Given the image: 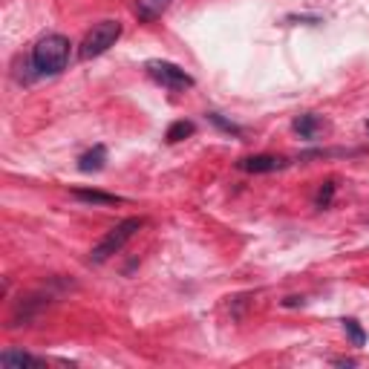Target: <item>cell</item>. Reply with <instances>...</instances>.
Returning <instances> with one entry per match:
<instances>
[{
  "mask_svg": "<svg viewBox=\"0 0 369 369\" xmlns=\"http://www.w3.org/2000/svg\"><path fill=\"white\" fill-rule=\"evenodd\" d=\"M70 55H72L70 38L52 32V35H43L35 46H32V67H35L38 75H58V72L67 70Z\"/></svg>",
  "mask_w": 369,
  "mask_h": 369,
  "instance_id": "obj_1",
  "label": "cell"
},
{
  "mask_svg": "<svg viewBox=\"0 0 369 369\" xmlns=\"http://www.w3.org/2000/svg\"><path fill=\"white\" fill-rule=\"evenodd\" d=\"M141 228H144V217H127V219H121L119 226L110 228V234L90 251V260H92V263H107L110 257L119 254Z\"/></svg>",
  "mask_w": 369,
  "mask_h": 369,
  "instance_id": "obj_2",
  "label": "cell"
},
{
  "mask_svg": "<svg viewBox=\"0 0 369 369\" xmlns=\"http://www.w3.org/2000/svg\"><path fill=\"white\" fill-rule=\"evenodd\" d=\"M119 38H121V23L119 21H101L84 35L78 55H81V61L99 58V55H104L110 50V46H116Z\"/></svg>",
  "mask_w": 369,
  "mask_h": 369,
  "instance_id": "obj_3",
  "label": "cell"
},
{
  "mask_svg": "<svg viewBox=\"0 0 369 369\" xmlns=\"http://www.w3.org/2000/svg\"><path fill=\"white\" fill-rule=\"evenodd\" d=\"M148 75L153 78L156 84H162L168 90H190L194 87V78H190L182 67H176L170 61H148Z\"/></svg>",
  "mask_w": 369,
  "mask_h": 369,
  "instance_id": "obj_4",
  "label": "cell"
},
{
  "mask_svg": "<svg viewBox=\"0 0 369 369\" xmlns=\"http://www.w3.org/2000/svg\"><path fill=\"white\" fill-rule=\"evenodd\" d=\"M237 168H239V170H246V173H275V170L286 168V159L271 156V153H257V156L239 159Z\"/></svg>",
  "mask_w": 369,
  "mask_h": 369,
  "instance_id": "obj_5",
  "label": "cell"
},
{
  "mask_svg": "<svg viewBox=\"0 0 369 369\" xmlns=\"http://www.w3.org/2000/svg\"><path fill=\"white\" fill-rule=\"evenodd\" d=\"M0 366L23 369V366H43V361L35 358V355H29V352H21V349H6L3 355H0Z\"/></svg>",
  "mask_w": 369,
  "mask_h": 369,
  "instance_id": "obj_6",
  "label": "cell"
},
{
  "mask_svg": "<svg viewBox=\"0 0 369 369\" xmlns=\"http://www.w3.org/2000/svg\"><path fill=\"white\" fill-rule=\"evenodd\" d=\"M107 162V148L104 144H95L92 150H87L81 159H78V170L81 173H99Z\"/></svg>",
  "mask_w": 369,
  "mask_h": 369,
  "instance_id": "obj_7",
  "label": "cell"
},
{
  "mask_svg": "<svg viewBox=\"0 0 369 369\" xmlns=\"http://www.w3.org/2000/svg\"><path fill=\"white\" fill-rule=\"evenodd\" d=\"M72 197L81 199V202H90V205H119V202H124L116 194H104V190H87V188H75Z\"/></svg>",
  "mask_w": 369,
  "mask_h": 369,
  "instance_id": "obj_8",
  "label": "cell"
},
{
  "mask_svg": "<svg viewBox=\"0 0 369 369\" xmlns=\"http://www.w3.org/2000/svg\"><path fill=\"white\" fill-rule=\"evenodd\" d=\"M295 133L300 136V139H315L317 133H320V116H315V113H303V116H297L295 119Z\"/></svg>",
  "mask_w": 369,
  "mask_h": 369,
  "instance_id": "obj_9",
  "label": "cell"
},
{
  "mask_svg": "<svg viewBox=\"0 0 369 369\" xmlns=\"http://www.w3.org/2000/svg\"><path fill=\"white\" fill-rule=\"evenodd\" d=\"M194 133H197V124H194V121L179 119V121H173V124L168 127L165 141H168V144H179V141H185L188 136H194Z\"/></svg>",
  "mask_w": 369,
  "mask_h": 369,
  "instance_id": "obj_10",
  "label": "cell"
},
{
  "mask_svg": "<svg viewBox=\"0 0 369 369\" xmlns=\"http://www.w3.org/2000/svg\"><path fill=\"white\" fill-rule=\"evenodd\" d=\"M168 3H170V0H139V3H136V14H139L141 21H156L159 14L168 9Z\"/></svg>",
  "mask_w": 369,
  "mask_h": 369,
  "instance_id": "obj_11",
  "label": "cell"
},
{
  "mask_svg": "<svg viewBox=\"0 0 369 369\" xmlns=\"http://www.w3.org/2000/svg\"><path fill=\"white\" fill-rule=\"evenodd\" d=\"M343 329H346L349 341L355 343V346H363V343H366V332L361 329V323H358L355 317H343Z\"/></svg>",
  "mask_w": 369,
  "mask_h": 369,
  "instance_id": "obj_12",
  "label": "cell"
},
{
  "mask_svg": "<svg viewBox=\"0 0 369 369\" xmlns=\"http://www.w3.org/2000/svg\"><path fill=\"white\" fill-rule=\"evenodd\" d=\"M335 188H338V185H335V182L329 179V182H323V188L317 190V199H315V205L320 208V211H323V208H329V205H332V199H335Z\"/></svg>",
  "mask_w": 369,
  "mask_h": 369,
  "instance_id": "obj_13",
  "label": "cell"
},
{
  "mask_svg": "<svg viewBox=\"0 0 369 369\" xmlns=\"http://www.w3.org/2000/svg\"><path fill=\"white\" fill-rule=\"evenodd\" d=\"M208 119H211L217 127H222V130H226V133H234V136H243V127H237V124H231V121H226V119H222L219 113H208Z\"/></svg>",
  "mask_w": 369,
  "mask_h": 369,
  "instance_id": "obj_14",
  "label": "cell"
},
{
  "mask_svg": "<svg viewBox=\"0 0 369 369\" xmlns=\"http://www.w3.org/2000/svg\"><path fill=\"white\" fill-rule=\"evenodd\" d=\"M283 306H303V297H286Z\"/></svg>",
  "mask_w": 369,
  "mask_h": 369,
  "instance_id": "obj_15",
  "label": "cell"
},
{
  "mask_svg": "<svg viewBox=\"0 0 369 369\" xmlns=\"http://www.w3.org/2000/svg\"><path fill=\"white\" fill-rule=\"evenodd\" d=\"M335 363H338V366H355V361H352V358H335Z\"/></svg>",
  "mask_w": 369,
  "mask_h": 369,
  "instance_id": "obj_16",
  "label": "cell"
},
{
  "mask_svg": "<svg viewBox=\"0 0 369 369\" xmlns=\"http://www.w3.org/2000/svg\"><path fill=\"white\" fill-rule=\"evenodd\" d=\"M366 127H369V121H366Z\"/></svg>",
  "mask_w": 369,
  "mask_h": 369,
  "instance_id": "obj_17",
  "label": "cell"
}]
</instances>
